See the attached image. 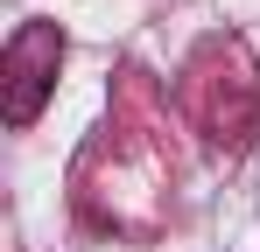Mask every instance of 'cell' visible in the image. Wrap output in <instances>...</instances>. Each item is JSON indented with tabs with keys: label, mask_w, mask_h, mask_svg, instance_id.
Wrapping results in <instances>:
<instances>
[{
	"label": "cell",
	"mask_w": 260,
	"mask_h": 252,
	"mask_svg": "<svg viewBox=\"0 0 260 252\" xmlns=\"http://www.w3.org/2000/svg\"><path fill=\"white\" fill-rule=\"evenodd\" d=\"M56 63H63V28L56 21H28L0 56V112L7 126H36L56 91Z\"/></svg>",
	"instance_id": "6da1fadb"
}]
</instances>
